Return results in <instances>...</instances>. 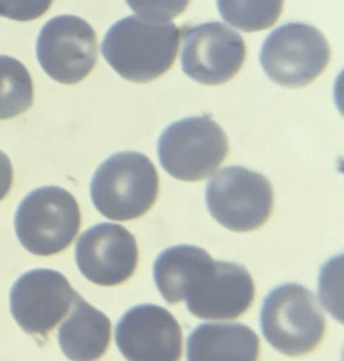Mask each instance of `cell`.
Instances as JSON below:
<instances>
[{"instance_id":"1","label":"cell","mask_w":344,"mask_h":361,"mask_svg":"<svg viewBox=\"0 0 344 361\" xmlns=\"http://www.w3.org/2000/svg\"><path fill=\"white\" fill-rule=\"evenodd\" d=\"M179 38L180 31L171 21L129 16L106 31L101 52L121 78L133 83H150L171 69Z\"/></svg>"},{"instance_id":"2","label":"cell","mask_w":344,"mask_h":361,"mask_svg":"<svg viewBox=\"0 0 344 361\" xmlns=\"http://www.w3.org/2000/svg\"><path fill=\"white\" fill-rule=\"evenodd\" d=\"M159 173L152 160L137 152L116 153L94 173L90 195L95 209L115 221L146 214L159 196Z\"/></svg>"},{"instance_id":"3","label":"cell","mask_w":344,"mask_h":361,"mask_svg":"<svg viewBox=\"0 0 344 361\" xmlns=\"http://www.w3.org/2000/svg\"><path fill=\"white\" fill-rule=\"evenodd\" d=\"M260 329L280 353L291 357L312 352L324 339L326 321L318 298L307 287L285 283L263 300Z\"/></svg>"},{"instance_id":"4","label":"cell","mask_w":344,"mask_h":361,"mask_svg":"<svg viewBox=\"0 0 344 361\" xmlns=\"http://www.w3.org/2000/svg\"><path fill=\"white\" fill-rule=\"evenodd\" d=\"M80 226L78 200L59 186H42L30 192L18 204L14 217L20 244L38 257L65 251L76 238Z\"/></svg>"},{"instance_id":"5","label":"cell","mask_w":344,"mask_h":361,"mask_svg":"<svg viewBox=\"0 0 344 361\" xmlns=\"http://www.w3.org/2000/svg\"><path fill=\"white\" fill-rule=\"evenodd\" d=\"M161 167L173 178L186 182L204 180L228 156V137L209 115L176 121L159 137Z\"/></svg>"},{"instance_id":"6","label":"cell","mask_w":344,"mask_h":361,"mask_svg":"<svg viewBox=\"0 0 344 361\" xmlns=\"http://www.w3.org/2000/svg\"><path fill=\"white\" fill-rule=\"evenodd\" d=\"M331 47L324 34L304 23H288L264 39L259 62L267 78L284 87H304L324 73Z\"/></svg>"},{"instance_id":"7","label":"cell","mask_w":344,"mask_h":361,"mask_svg":"<svg viewBox=\"0 0 344 361\" xmlns=\"http://www.w3.org/2000/svg\"><path fill=\"white\" fill-rule=\"evenodd\" d=\"M273 186L264 176L231 166L217 171L206 188V204L223 227L247 233L262 227L273 210Z\"/></svg>"},{"instance_id":"8","label":"cell","mask_w":344,"mask_h":361,"mask_svg":"<svg viewBox=\"0 0 344 361\" xmlns=\"http://www.w3.org/2000/svg\"><path fill=\"white\" fill-rule=\"evenodd\" d=\"M37 58L45 73L62 85L86 79L97 65V34L86 20L63 14L51 18L37 39Z\"/></svg>"},{"instance_id":"9","label":"cell","mask_w":344,"mask_h":361,"mask_svg":"<svg viewBox=\"0 0 344 361\" xmlns=\"http://www.w3.org/2000/svg\"><path fill=\"white\" fill-rule=\"evenodd\" d=\"M182 71L192 80L219 86L231 80L247 56L244 38L228 25L211 21L183 30Z\"/></svg>"},{"instance_id":"10","label":"cell","mask_w":344,"mask_h":361,"mask_svg":"<svg viewBox=\"0 0 344 361\" xmlns=\"http://www.w3.org/2000/svg\"><path fill=\"white\" fill-rule=\"evenodd\" d=\"M78 297L61 271L34 269L13 284L10 311L24 332L47 336L68 315Z\"/></svg>"},{"instance_id":"11","label":"cell","mask_w":344,"mask_h":361,"mask_svg":"<svg viewBox=\"0 0 344 361\" xmlns=\"http://www.w3.org/2000/svg\"><path fill=\"white\" fill-rule=\"evenodd\" d=\"M116 346L128 361H179L182 329L171 312L160 305L130 308L116 325Z\"/></svg>"},{"instance_id":"12","label":"cell","mask_w":344,"mask_h":361,"mask_svg":"<svg viewBox=\"0 0 344 361\" xmlns=\"http://www.w3.org/2000/svg\"><path fill=\"white\" fill-rule=\"evenodd\" d=\"M139 250L133 234L113 223H101L85 231L76 244L82 274L98 286H118L137 268Z\"/></svg>"},{"instance_id":"13","label":"cell","mask_w":344,"mask_h":361,"mask_svg":"<svg viewBox=\"0 0 344 361\" xmlns=\"http://www.w3.org/2000/svg\"><path fill=\"white\" fill-rule=\"evenodd\" d=\"M255 283L242 265L217 261L207 284L186 300L188 311L200 319H235L252 305Z\"/></svg>"},{"instance_id":"14","label":"cell","mask_w":344,"mask_h":361,"mask_svg":"<svg viewBox=\"0 0 344 361\" xmlns=\"http://www.w3.org/2000/svg\"><path fill=\"white\" fill-rule=\"evenodd\" d=\"M216 261L195 245H175L163 251L153 267L157 288L170 304L186 301L210 280Z\"/></svg>"},{"instance_id":"15","label":"cell","mask_w":344,"mask_h":361,"mask_svg":"<svg viewBox=\"0 0 344 361\" xmlns=\"http://www.w3.org/2000/svg\"><path fill=\"white\" fill-rule=\"evenodd\" d=\"M258 335L242 324H203L188 338V361H258Z\"/></svg>"},{"instance_id":"16","label":"cell","mask_w":344,"mask_h":361,"mask_svg":"<svg viewBox=\"0 0 344 361\" xmlns=\"http://www.w3.org/2000/svg\"><path fill=\"white\" fill-rule=\"evenodd\" d=\"M72 308V314L59 328V346L69 360H98L111 342V321L80 295Z\"/></svg>"},{"instance_id":"17","label":"cell","mask_w":344,"mask_h":361,"mask_svg":"<svg viewBox=\"0 0 344 361\" xmlns=\"http://www.w3.org/2000/svg\"><path fill=\"white\" fill-rule=\"evenodd\" d=\"M32 99L34 86L27 68L11 56L0 55V119L25 112Z\"/></svg>"},{"instance_id":"18","label":"cell","mask_w":344,"mask_h":361,"mask_svg":"<svg viewBox=\"0 0 344 361\" xmlns=\"http://www.w3.org/2000/svg\"><path fill=\"white\" fill-rule=\"evenodd\" d=\"M221 17L233 27L254 32L271 27L281 14L283 1H217Z\"/></svg>"},{"instance_id":"19","label":"cell","mask_w":344,"mask_h":361,"mask_svg":"<svg viewBox=\"0 0 344 361\" xmlns=\"http://www.w3.org/2000/svg\"><path fill=\"white\" fill-rule=\"evenodd\" d=\"M137 17L152 21L168 23L185 10L188 1H128Z\"/></svg>"},{"instance_id":"20","label":"cell","mask_w":344,"mask_h":361,"mask_svg":"<svg viewBox=\"0 0 344 361\" xmlns=\"http://www.w3.org/2000/svg\"><path fill=\"white\" fill-rule=\"evenodd\" d=\"M51 1H0V16L16 20H32L42 16Z\"/></svg>"},{"instance_id":"21","label":"cell","mask_w":344,"mask_h":361,"mask_svg":"<svg viewBox=\"0 0 344 361\" xmlns=\"http://www.w3.org/2000/svg\"><path fill=\"white\" fill-rule=\"evenodd\" d=\"M13 185V166L7 154L0 152V200L7 196Z\"/></svg>"}]
</instances>
